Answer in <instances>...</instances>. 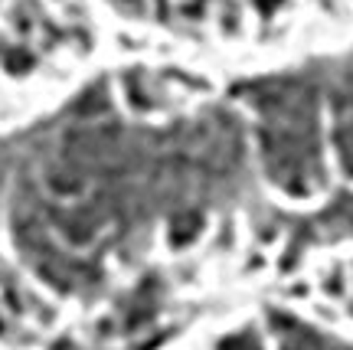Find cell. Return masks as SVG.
Here are the masks:
<instances>
[{
  "mask_svg": "<svg viewBox=\"0 0 353 350\" xmlns=\"http://www.w3.org/2000/svg\"><path fill=\"white\" fill-rule=\"evenodd\" d=\"M275 331H278V347L281 350H353L350 344L330 338L317 327L294 321L288 314H278L275 318Z\"/></svg>",
  "mask_w": 353,
  "mask_h": 350,
  "instance_id": "obj_3",
  "label": "cell"
},
{
  "mask_svg": "<svg viewBox=\"0 0 353 350\" xmlns=\"http://www.w3.org/2000/svg\"><path fill=\"white\" fill-rule=\"evenodd\" d=\"M330 141L341 167L353 177V82L341 86L330 99Z\"/></svg>",
  "mask_w": 353,
  "mask_h": 350,
  "instance_id": "obj_2",
  "label": "cell"
},
{
  "mask_svg": "<svg viewBox=\"0 0 353 350\" xmlns=\"http://www.w3.org/2000/svg\"><path fill=\"white\" fill-rule=\"evenodd\" d=\"M219 350H262V344H259V338H255V331L242 327V331H236V334H229V338L219 344Z\"/></svg>",
  "mask_w": 353,
  "mask_h": 350,
  "instance_id": "obj_4",
  "label": "cell"
},
{
  "mask_svg": "<svg viewBox=\"0 0 353 350\" xmlns=\"http://www.w3.org/2000/svg\"><path fill=\"white\" fill-rule=\"evenodd\" d=\"M255 115V148L265 177L285 197L311 200L327 187L321 86L311 75L288 72L245 88Z\"/></svg>",
  "mask_w": 353,
  "mask_h": 350,
  "instance_id": "obj_1",
  "label": "cell"
},
{
  "mask_svg": "<svg viewBox=\"0 0 353 350\" xmlns=\"http://www.w3.org/2000/svg\"><path fill=\"white\" fill-rule=\"evenodd\" d=\"M327 223L341 226V229H347V233H353V197H343L334 210H327Z\"/></svg>",
  "mask_w": 353,
  "mask_h": 350,
  "instance_id": "obj_5",
  "label": "cell"
}]
</instances>
